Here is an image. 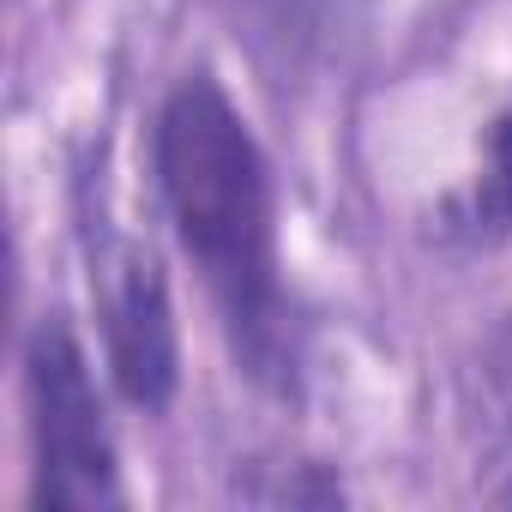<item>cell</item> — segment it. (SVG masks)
I'll return each instance as SVG.
<instances>
[{
	"mask_svg": "<svg viewBox=\"0 0 512 512\" xmlns=\"http://www.w3.org/2000/svg\"><path fill=\"white\" fill-rule=\"evenodd\" d=\"M157 193L181 253L199 266L205 296L235 344V362L272 386H296V320L284 296L278 193L260 139L211 73H187L151 127Z\"/></svg>",
	"mask_w": 512,
	"mask_h": 512,
	"instance_id": "cell-1",
	"label": "cell"
},
{
	"mask_svg": "<svg viewBox=\"0 0 512 512\" xmlns=\"http://www.w3.org/2000/svg\"><path fill=\"white\" fill-rule=\"evenodd\" d=\"M25 410H31V506L91 512L127 500L91 356L67 320H43L25 344Z\"/></svg>",
	"mask_w": 512,
	"mask_h": 512,
	"instance_id": "cell-2",
	"label": "cell"
},
{
	"mask_svg": "<svg viewBox=\"0 0 512 512\" xmlns=\"http://www.w3.org/2000/svg\"><path fill=\"white\" fill-rule=\"evenodd\" d=\"M97 308H103V356L115 392L163 416L181 386V338H175V302L157 253L139 241H103L97 247Z\"/></svg>",
	"mask_w": 512,
	"mask_h": 512,
	"instance_id": "cell-3",
	"label": "cell"
},
{
	"mask_svg": "<svg viewBox=\"0 0 512 512\" xmlns=\"http://www.w3.org/2000/svg\"><path fill=\"white\" fill-rule=\"evenodd\" d=\"M440 235L464 241V247H494L512 235V109L488 127L482 145V169L476 181L440 211Z\"/></svg>",
	"mask_w": 512,
	"mask_h": 512,
	"instance_id": "cell-4",
	"label": "cell"
}]
</instances>
